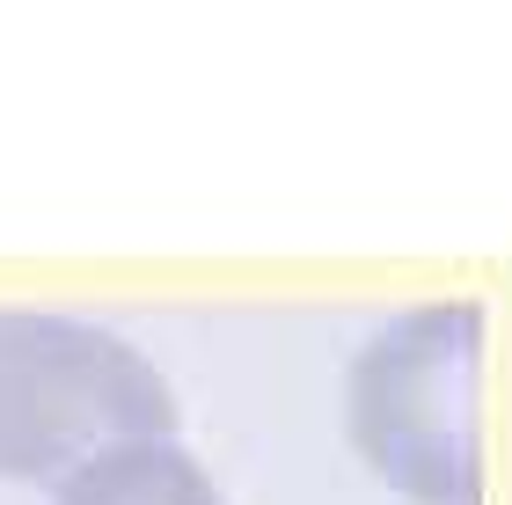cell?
Returning a JSON list of instances; mask_svg holds the SVG:
<instances>
[{
  "label": "cell",
  "instance_id": "1",
  "mask_svg": "<svg viewBox=\"0 0 512 505\" xmlns=\"http://www.w3.org/2000/svg\"><path fill=\"white\" fill-rule=\"evenodd\" d=\"M483 344L476 301H425L381 323L344 374L359 462L410 505H483Z\"/></svg>",
  "mask_w": 512,
  "mask_h": 505
},
{
  "label": "cell",
  "instance_id": "2",
  "mask_svg": "<svg viewBox=\"0 0 512 505\" xmlns=\"http://www.w3.org/2000/svg\"><path fill=\"white\" fill-rule=\"evenodd\" d=\"M125 440H176L169 374L103 323L0 308V484H59Z\"/></svg>",
  "mask_w": 512,
  "mask_h": 505
},
{
  "label": "cell",
  "instance_id": "3",
  "mask_svg": "<svg viewBox=\"0 0 512 505\" xmlns=\"http://www.w3.org/2000/svg\"><path fill=\"white\" fill-rule=\"evenodd\" d=\"M52 505H227L183 440H125L52 484Z\"/></svg>",
  "mask_w": 512,
  "mask_h": 505
}]
</instances>
